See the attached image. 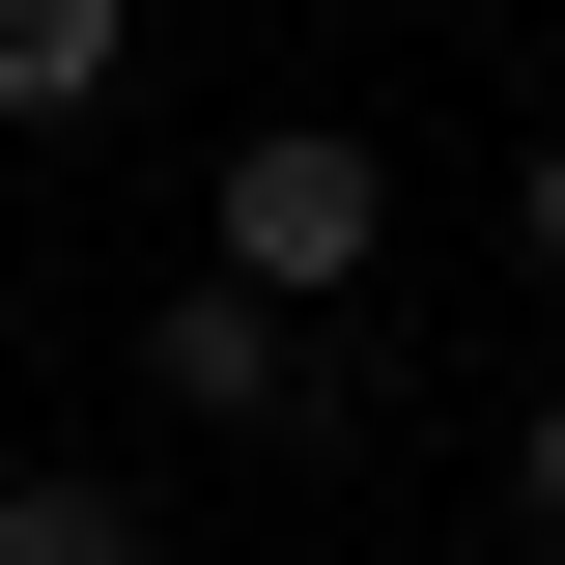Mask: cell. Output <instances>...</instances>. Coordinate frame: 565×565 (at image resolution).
Returning a JSON list of instances; mask_svg holds the SVG:
<instances>
[{"mask_svg":"<svg viewBox=\"0 0 565 565\" xmlns=\"http://www.w3.org/2000/svg\"><path fill=\"white\" fill-rule=\"evenodd\" d=\"M367 255H396V170H367L340 114H255V141L199 170V282H255L282 340H311V311H340Z\"/></svg>","mask_w":565,"mask_h":565,"instance_id":"obj_1","label":"cell"},{"mask_svg":"<svg viewBox=\"0 0 565 565\" xmlns=\"http://www.w3.org/2000/svg\"><path fill=\"white\" fill-rule=\"evenodd\" d=\"M141 396H170V424H311V396H340V367L282 340L255 282H170V311H141Z\"/></svg>","mask_w":565,"mask_h":565,"instance_id":"obj_2","label":"cell"},{"mask_svg":"<svg viewBox=\"0 0 565 565\" xmlns=\"http://www.w3.org/2000/svg\"><path fill=\"white\" fill-rule=\"evenodd\" d=\"M114 57H141V0H0V114H29V141L114 114Z\"/></svg>","mask_w":565,"mask_h":565,"instance_id":"obj_3","label":"cell"},{"mask_svg":"<svg viewBox=\"0 0 565 565\" xmlns=\"http://www.w3.org/2000/svg\"><path fill=\"white\" fill-rule=\"evenodd\" d=\"M0 565H170V537H141L114 481H0Z\"/></svg>","mask_w":565,"mask_h":565,"instance_id":"obj_4","label":"cell"},{"mask_svg":"<svg viewBox=\"0 0 565 565\" xmlns=\"http://www.w3.org/2000/svg\"><path fill=\"white\" fill-rule=\"evenodd\" d=\"M509 509H537V537H565V396H537V424H509Z\"/></svg>","mask_w":565,"mask_h":565,"instance_id":"obj_5","label":"cell"},{"mask_svg":"<svg viewBox=\"0 0 565 565\" xmlns=\"http://www.w3.org/2000/svg\"><path fill=\"white\" fill-rule=\"evenodd\" d=\"M509 255H537V282H565V141H537V170H509Z\"/></svg>","mask_w":565,"mask_h":565,"instance_id":"obj_6","label":"cell"}]
</instances>
